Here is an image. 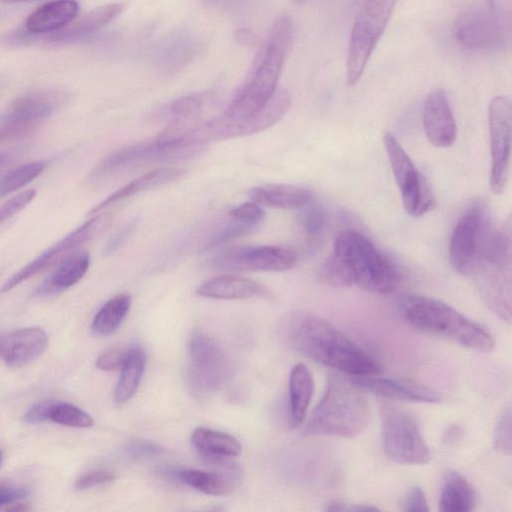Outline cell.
Returning a JSON list of instances; mask_svg holds the SVG:
<instances>
[{
	"label": "cell",
	"instance_id": "6da1fadb",
	"mask_svg": "<svg viewBox=\"0 0 512 512\" xmlns=\"http://www.w3.org/2000/svg\"><path fill=\"white\" fill-rule=\"evenodd\" d=\"M319 281L334 288L358 287L389 294L399 286L401 274L395 263L359 231L338 234L333 253L321 265Z\"/></svg>",
	"mask_w": 512,
	"mask_h": 512
},
{
	"label": "cell",
	"instance_id": "7a4b0ae2",
	"mask_svg": "<svg viewBox=\"0 0 512 512\" xmlns=\"http://www.w3.org/2000/svg\"><path fill=\"white\" fill-rule=\"evenodd\" d=\"M288 337L298 352L337 371L351 376L377 375L381 371L367 351L318 316L295 315Z\"/></svg>",
	"mask_w": 512,
	"mask_h": 512
},
{
	"label": "cell",
	"instance_id": "3957f363",
	"mask_svg": "<svg viewBox=\"0 0 512 512\" xmlns=\"http://www.w3.org/2000/svg\"><path fill=\"white\" fill-rule=\"evenodd\" d=\"M293 36V24L282 15L272 25L259 49L243 86L224 114L234 119L246 118L259 111L277 90V83Z\"/></svg>",
	"mask_w": 512,
	"mask_h": 512
},
{
	"label": "cell",
	"instance_id": "277c9868",
	"mask_svg": "<svg viewBox=\"0 0 512 512\" xmlns=\"http://www.w3.org/2000/svg\"><path fill=\"white\" fill-rule=\"evenodd\" d=\"M370 420L371 409L362 390L350 380L331 376L305 432L351 438L361 433Z\"/></svg>",
	"mask_w": 512,
	"mask_h": 512
},
{
	"label": "cell",
	"instance_id": "5b68a950",
	"mask_svg": "<svg viewBox=\"0 0 512 512\" xmlns=\"http://www.w3.org/2000/svg\"><path fill=\"white\" fill-rule=\"evenodd\" d=\"M403 314L414 328L468 349L489 352L494 347V338L485 327L441 300L412 296L405 301Z\"/></svg>",
	"mask_w": 512,
	"mask_h": 512
},
{
	"label": "cell",
	"instance_id": "8992f818",
	"mask_svg": "<svg viewBox=\"0 0 512 512\" xmlns=\"http://www.w3.org/2000/svg\"><path fill=\"white\" fill-rule=\"evenodd\" d=\"M493 227L481 201L471 204L459 218L450 240L449 259L460 274L472 276L487 254Z\"/></svg>",
	"mask_w": 512,
	"mask_h": 512
},
{
	"label": "cell",
	"instance_id": "52a82bcc",
	"mask_svg": "<svg viewBox=\"0 0 512 512\" xmlns=\"http://www.w3.org/2000/svg\"><path fill=\"white\" fill-rule=\"evenodd\" d=\"M380 435L383 450L393 462L421 465L431 458L416 419L399 406L388 402L380 406Z\"/></svg>",
	"mask_w": 512,
	"mask_h": 512
},
{
	"label": "cell",
	"instance_id": "ba28073f",
	"mask_svg": "<svg viewBox=\"0 0 512 512\" xmlns=\"http://www.w3.org/2000/svg\"><path fill=\"white\" fill-rule=\"evenodd\" d=\"M397 1L365 0L359 9L351 29L346 59L349 85H354L360 80Z\"/></svg>",
	"mask_w": 512,
	"mask_h": 512
},
{
	"label": "cell",
	"instance_id": "9c48e42d",
	"mask_svg": "<svg viewBox=\"0 0 512 512\" xmlns=\"http://www.w3.org/2000/svg\"><path fill=\"white\" fill-rule=\"evenodd\" d=\"M202 148L163 142L155 138L121 148L106 156L94 167L91 177L100 180L153 163L188 159L199 154Z\"/></svg>",
	"mask_w": 512,
	"mask_h": 512
},
{
	"label": "cell",
	"instance_id": "30bf717a",
	"mask_svg": "<svg viewBox=\"0 0 512 512\" xmlns=\"http://www.w3.org/2000/svg\"><path fill=\"white\" fill-rule=\"evenodd\" d=\"M111 221L112 216L109 213L99 212L92 215L89 220L65 235L11 275L2 285L0 291L2 293L8 292L29 278L57 265L81 245L90 242L104 232Z\"/></svg>",
	"mask_w": 512,
	"mask_h": 512
},
{
	"label": "cell",
	"instance_id": "8fae6325",
	"mask_svg": "<svg viewBox=\"0 0 512 512\" xmlns=\"http://www.w3.org/2000/svg\"><path fill=\"white\" fill-rule=\"evenodd\" d=\"M383 143L406 212L414 217L424 215L433 205L427 179L393 134L386 133Z\"/></svg>",
	"mask_w": 512,
	"mask_h": 512
},
{
	"label": "cell",
	"instance_id": "7c38bea8",
	"mask_svg": "<svg viewBox=\"0 0 512 512\" xmlns=\"http://www.w3.org/2000/svg\"><path fill=\"white\" fill-rule=\"evenodd\" d=\"M290 105V93L285 89H277L259 111L246 118L234 119L223 113L204 121V137L210 142L262 132L277 123L289 110Z\"/></svg>",
	"mask_w": 512,
	"mask_h": 512
},
{
	"label": "cell",
	"instance_id": "4fadbf2b",
	"mask_svg": "<svg viewBox=\"0 0 512 512\" xmlns=\"http://www.w3.org/2000/svg\"><path fill=\"white\" fill-rule=\"evenodd\" d=\"M295 252L280 245L232 247L209 260V267L226 272H283L296 264Z\"/></svg>",
	"mask_w": 512,
	"mask_h": 512
},
{
	"label": "cell",
	"instance_id": "5bb4252c",
	"mask_svg": "<svg viewBox=\"0 0 512 512\" xmlns=\"http://www.w3.org/2000/svg\"><path fill=\"white\" fill-rule=\"evenodd\" d=\"M491 150L490 188L494 194L503 193L509 179L512 107L506 96L494 97L489 104Z\"/></svg>",
	"mask_w": 512,
	"mask_h": 512
},
{
	"label": "cell",
	"instance_id": "9a60e30c",
	"mask_svg": "<svg viewBox=\"0 0 512 512\" xmlns=\"http://www.w3.org/2000/svg\"><path fill=\"white\" fill-rule=\"evenodd\" d=\"M59 103V95L52 92H32L17 97L0 115V144L35 130Z\"/></svg>",
	"mask_w": 512,
	"mask_h": 512
},
{
	"label": "cell",
	"instance_id": "2e32d148",
	"mask_svg": "<svg viewBox=\"0 0 512 512\" xmlns=\"http://www.w3.org/2000/svg\"><path fill=\"white\" fill-rule=\"evenodd\" d=\"M190 381L200 392L223 385L230 374L229 361L220 346L208 335L196 332L190 340Z\"/></svg>",
	"mask_w": 512,
	"mask_h": 512
},
{
	"label": "cell",
	"instance_id": "e0dca14e",
	"mask_svg": "<svg viewBox=\"0 0 512 512\" xmlns=\"http://www.w3.org/2000/svg\"><path fill=\"white\" fill-rule=\"evenodd\" d=\"M494 9L466 12L454 25V38L463 47L474 50L495 49L505 39V28Z\"/></svg>",
	"mask_w": 512,
	"mask_h": 512
},
{
	"label": "cell",
	"instance_id": "ac0fdd59",
	"mask_svg": "<svg viewBox=\"0 0 512 512\" xmlns=\"http://www.w3.org/2000/svg\"><path fill=\"white\" fill-rule=\"evenodd\" d=\"M423 127L429 142L439 148L453 145L457 126L447 94L442 89L429 93L423 107Z\"/></svg>",
	"mask_w": 512,
	"mask_h": 512
},
{
	"label": "cell",
	"instance_id": "d6986e66",
	"mask_svg": "<svg viewBox=\"0 0 512 512\" xmlns=\"http://www.w3.org/2000/svg\"><path fill=\"white\" fill-rule=\"evenodd\" d=\"M362 391L388 398L409 402L439 403L441 395L426 386L375 375L352 376L349 379Z\"/></svg>",
	"mask_w": 512,
	"mask_h": 512
},
{
	"label": "cell",
	"instance_id": "ffe728a7",
	"mask_svg": "<svg viewBox=\"0 0 512 512\" xmlns=\"http://www.w3.org/2000/svg\"><path fill=\"white\" fill-rule=\"evenodd\" d=\"M48 345L47 333L27 327L0 334V358L10 367H22L38 358Z\"/></svg>",
	"mask_w": 512,
	"mask_h": 512
},
{
	"label": "cell",
	"instance_id": "44dd1931",
	"mask_svg": "<svg viewBox=\"0 0 512 512\" xmlns=\"http://www.w3.org/2000/svg\"><path fill=\"white\" fill-rule=\"evenodd\" d=\"M185 174L186 169L175 166L161 167L147 172L110 194L107 198L94 206L89 211L88 215L92 216L102 212L112 204L138 193L158 189L162 186L168 185L182 178Z\"/></svg>",
	"mask_w": 512,
	"mask_h": 512
},
{
	"label": "cell",
	"instance_id": "7402d4cb",
	"mask_svg": "<svg viewBox=\"0 0 512 512\" xmlns=\"http://www.w3.org/2000/svg\"><path fill=\"white\" fill-rule=\"evenodd\" d=\"M196 293L205 298L233 300L269 297V290L261 283L238 275H221L203 282Z\"/></svg>",
	"mask_w": 512,
	"mask_h": 512
},
{
	"label": "cell",
	"instance_id": "603a6c76",
	"mask_svg": "<svg viewBox=\"0 0 512 512\" xmlns=\"http://www.w3.org/2000/svg\"><path fill=\"white\" fill-rule=\"evenodd\" d=\"M90 255L85 250H76L57 264L55 270L39 286L41 296L56 294L78 283L88 271Z\"/></svg>",
	"mask_w": 512,
	"mask_h": 512
},
{
	"label": "cell",
	"instance_id": "cb8c5ba5",
	"mask_svg": "<svg viewBox=\"0 0 512 512\" xmlns=\"http://www.w3.org/2000/svg\"><path fill=\"white\" fill-rule=\"evenodd\" d=\"M74 0L48 2L34 10L25 21V29L31 34L56 32L71 22L78 13Z\"/></svg>",
	"mask_w": 512,
	"mask_h": 512
},
{
	"label": "cell",
	"instance_id": "d4e9b609",
	"mask_svg": "<svg viewBox=\"0 0 512 512\" xmlns=\"http://www.w3.org/2000/svg\"><path fill=\"white\" fill-rule=\"evenodd\" d=\"M122 9L123 5L120 3H110L97 7L70 26L60 29L57 33L54 32L49 36V40L66 43L86 38L116 18Z\"/></svg>",
	"mask_w": 512,
	"mask_h": 512
},
{
	"label": "cell",
	"instance_id": "484cf974",
	"mask_svg": "<svg viewBox=\"0 0 512 512\" xmlns=\"http://www.w3.org/2000/svg\"><path fill=\"white\" fill-rule=\"evenodd\" d=\"M251 201L260 206L280 209L302 208L311 201V193L303 187L288 184H264L249 190Z\"/></svg>",
	"mask_w": 512,
	"mask_h": 512
},
{
	"label": "cell",
	"instance_id": "4316f807",
	"mask_svg": "<svg viewBox=\"0 0 512 512\" xmlns=\"http://www.w3.org/2000/svg\"><path fill=\"white\" fill-rule=\"evenodd\" d=\"M314 390L313 377L303 363L293 366L289 377V409L293 426L305 419Z\"/></svg>",
	"mask_w": 512,
	"mask_h": 512
},
{
	"label": "cell",
	"instance_id": "83f0119b",
	"mask_svg": "<svg viewBox=\"0 0 512 512\" xmlns=\"http://www.w3.org/2000/svg\"><path fill=\"white\" fill-rule=\"evenodd\" d=\"M475 491L458 472L449 471L443 481L438 507L442 512H468L474 509Z\"/></svg>",
	"mask_w": 512,
	"mask_h": 512
},
{
	"label": "cell",
	"instance_id": "f1b7e54d",
	"mask_svg": "<svg viewBox=\"0 0 512 512\" xmlns=\"http://www.w3.org/2000/svg\"><path fill=\"white\" fill-rule=\"evenodd\" d=\"M193 446L207 458H229L238 456L242 447L230 434L206 427L196 428L191 435Z\"/></svg>",
	"mask_w": 512,
	"mask_h": 512
},
{
	"label": "cell",
	"instance_id": "f546056e",
	"mask_svg": "<svg viewBox=\"0 0 512 512\" xmlns=\"http://www.w3.org/2000/svg\"><path fill=\"white\" fill-rule=\"evenodd\" d=\"M146 365V354L141 347L128 350L126 360L115 389V401L124 403L133 397L138 389Z\"/></svg>",
	"mask_w": 512,
	"mask_h": 512
},
{
	"label": "cell",
	"instance_id": "4dcf8cb0",
	"mask_svg": "<svg viewBox=\"0 0 512 512\" xmlns=\"http://www.w3.org/2000/svg\"><path fill=\"white\" fill-rule=\"evenodd\" d=\"M131 296L127 293H120L109 299L95 315L91 329L94 334L108 336L114 333L131 307Z\"/></svg>",
	"mask_w": 512,
	"mask_h": 512
},
{
	"label": "cell",
	"instance_id": "1f68e13d",
	"mask_svg": "<svg viewBox=\"0 0 512 512\" xmlns=\"http://www.w3.org/2000/svg\"><path fill=\"white\" fill-rule=\"evenodd\" d=\"M208 92L194 93L177 98L160 111V117L168 123H184L200 120V114L211 101Z\"/></svg>",
	"mask_w": 512,
	"mask_h": 512
},
{
	"label": "cell",
	"instance_id": "d6a6232c",
	"mask_svg": "<svg viewBox=\"0 0 512 512\" xmlns=\"http://www.w3.org/2000/svg\"><path fill=\"white\" fill-rule=\"evenodd\" d=\"M182 483L208 495L224 496L230 493V482L223 474L200 469H180L174 472Z\"/></svg>",
	"mask_w": 512,
	"mask_h": 512
},
{
	"label": "cell",
	"instance_id": "836d02e7",
	"mask_svg": "<svg viewBox=\"0 0 512 512\" xmlns=\"http://www.w3.org/2000/svg\"><path fill=\"white\" fill-rule=\"evenodd\" d=\"M44 161H33L22 164L5 174L0 179V198L24 187L37 178L45 169Z\"/></svg>",
	"mask_w": 512,
	"mask_h": 512
},
{
	"label": "cell",
	"instance_id": "e575fe53",
	"mask_svg": "<svg viewBox=\"0 0 512 512\" xmlns=\"http://www.w3.org/2000/svg\"><path fill=\"white\" fill-rule=\"evenodd\" d=\"M48 420L61 425L88 428L93 425V418L76 405L67 402H50Z\"/></svg>",
	"mask_w": 512,
	"mask_h": 512
},
{
	"label": "cell",
	"instance_id": "d590c367",
	"mask_svg": "<svg viewBox=\"0 0 512 512\" xmlns=\"http://www.w3.org/2000/svg\"><path fill=\"white\" fill-rule=\"evenodd\" d=\"M257 225H253L233 217L216 230L203 244L202 250H210L220 245L226 244L238 237L247 235L257 229Z\"/></svg>",
	"mask_w": 512,
	"mask_h": 512
},
{
	"label": "cell",
	"instance_id": "8d00e7d4",
	"mask_svg": "<svg viewBox=\"0 0 512 512\" xmlns=\"http://www.w3.org/2000/svg\"><path fill=\"white\" fill-rule=\"evenodd\" d=\"M495 449L510 454L511 451V411L507 407L499 417L493 435Z\"/></svg>",
	"mask_w": 512,
	"mask_h": 512
},
{
	"label": "cell",
	"instance_id": "74e56055",
	"mask_svg": "<svg viewBox=\"0 0 512 512\" xmlns=\"http://www.w3.org/2000/svg\"><path fill=\"white\" fill-rule=\"evenodd\" d=\"M36 196L34 189L24 190L0 205V225L24 209Z\"/></svg>",
	"mask_w": 512,
	"mask_h": 512
},
{
	"label": "cell",
	"instance_id": "f35d334b",
	"mask_svg": "<svg viewBox=\"0 0 512 512\" xmlns=\"http://www.w3.org/2000/svg\"><path fill=\"white\" fill-rule=\"evenodd\" d=\"M299 220L304 231L314 236L318 234L324 226V211L319 206H309L300 214Z\"/></svg>",
	"mask_w": 512,
	"mask_h": 512
},
{
	"label": "cell",
	"instance_id": "ab89813d",
	"mask_svg": "<svg viewBox=\"0 0 512 512\" xmlns=\"http://www.w3.org/2000/svg\"><path fill=\"white\" fill-rule=\"evenodd\" d=\"M229 215L235 219L259 226L264 218V210L259 204L250 201L235 206L229 211Z\"/></svg>",
	"mask_w": 512,
	"mask_h": 512
},
{
	"label": "cell",
	"instance_id": "60d3db41",
	"mask_svg": "<svg viewBox=\"0 0 512 512\" xmlns=\"http://www.w3.org/2000/svg\"><path fill=\"white\" fill-rule=\"evenodd\" d=\"M128 350L121 348H112L103 352L96 360V366L100 370L112 371L121 369L123 366Z\"/></svg>",
	"mask_w": 512,
	"mask_h": 512
},
{
	"label": "cell",
	"instance_id": "b9f144b4",
	"mask_svg": "<svg viewBox=\"0 0 512 512\" xmlns=\"http://www.w3.org/2000/svg\"><path fill=\"white\" fill-rule=\"evenodd\" d=\"M29 493L30 488L26 485L2 482L0 483V507L15 503L25 498Z\"/></svg>",
	"mask_w": 512,
	"mask_h": 512
},
{
	"label": "cell",
	"instance_id": "7bdbcfd3",
	"mask_svg": "<svg viewBox=\"0 0 512 512\" xmlns=\"http://www.w3.org/2000/svg\"><path fill=\"white\" fill-rule=\"evenodd\" d=\"M402 510L420 512L429 510L426 496L420 487H411L406 492L402 500Z\"/></svg>",
	"mask_w": 512,
	"mask_h": 512
},
{
	"label": "cell",
	"instance_id": "ee69618b",
	"mask_svg": "<svg viewBox=\"0 0 512 512\" xmlns=\"http://www.w3.org/2000/svg\"><path fill=\"white\" fill-rule=\"evenodd\" d=\"M114 479L115 475L113 472L108 470H96L80 476L75 482V488L84 490L100 484L111 482Z\"/></svg>",
	"mask_w": 512,
	"mask_h": 512
},
{
	"label": "cell",
	"instance_id": "f6af8a7d",
	"mask_svg": "<svg viewBox=\"0 0 512 512\" xmlns=\"http://www.w3.org/2000/svg\"><path fill=\"white\" fill-rule=\"evenodd\" d=\"M137 225L136 219H131L128 223H126L120 230L115 233L109 242L106 244L104 249L105 254H111L117 251L131 236L133 230Z\"/></svg>",
	"mask_w": 512,
	"mask_h": 512
},
{
	"label": "cell",
	"instance_id": "bcb514c9",
	"mask_svg": "<svg viewBox=\"0 0 512 512\" xmlns=\"http://www.w3.org/2000/svg\"><path fill=\"white\" fill-rule=\"evenodd\" d=\"M127 451L130 456L139 458L157 455L162 451V447L152 442L136 440L128 445Z\"/></svg>",
	"mask_w": 512,
	"mask_h": 512
},
{
	"label": "cell",
	"instance_id": "7dc6e473",
	"mask_svg": "<svg viewBox=\"0 0 512 512\" xmlns=\"http://www.w3.org/2000/svg\"><path fill=\"white\" fill-rule=\"evenodd\" d=\"M51 401L39 402L28 409L23 415V420L27 423H40L48 420V411Z\"/></svg>",
	"mask_w": 512,
	"mask_h": 512
},
{
	"label": "cell",
	"instance_id": "c3c4849f",
	"mask_svg": "<svg viewBox=\"0 0 512 512\" xmlns=\"http://www.w3.org/2000/svg\"><path fill=\"white\" fill-rule=\"evenodd\" d=\"M327 511L332 512H367V511H377L379 510L375 506L365 505V504H354L347 503L339 500L332 501L327 504Z\"/></svg>",
	"mask_w": 512,
	"mask_h": 512
},
{
	"label": "cell",
	"instance_id": "681fc988",
	"mask_svg": "<svg viewBox=\"0 0 512 512\" xmlns=\"http://www.w3.org/2000/svg\"><path fill=\"white\" fill-rule=\"evenodd\" d=\"M13 159L10 152L0 151V171L4 169Z\"/></svg>",
	"mask_w": 512,
	"mask_h": 512
},
{
	"label": "cell",
	"instance_id": "f907efd6",
	"mask_svg": "<svg viewBox=\"0 0 512 512\" xmlns=\"http://www.w3.org/2000/svg\"><path fill=\"white\" fill-rule=\"evenodd\" d=\"M29 509L30 508L27 506V504L19 503L18 501L8 505L5 508L7 511H27Z\"/></svg>",
	"mask_w": 512,
	"mask_h": 512
},
{
	"label": "cell",
	"instance_id": "816d5d0a",
	"mask_svg": "<svg viewBox=\"0 0 512 512\" xmlns=\"http://www.w3.org/2000/svg\"><path fill=\"white\" fill-rule=\"evenodd\" d=\"M496 0H485L486 6L490 9H494Z\"/></svg>",
	"mask_w": 512,
	"mask_h": 512
},
{
	"label": "cell",
	"instance_id": "f5cc1de1",
	"mask_svg": "<svg viewBox=\"0 0 512 512\" xmlns=\"http://www.w3.org/2000/svg\"><path fill=\"white\" fill-rule=\"evenodd\" d=\"M26 1H34V0H0L2 3H16V2H26Z\"/></svg>",
	"mask_w": 512,
	"mask_h": 512
},
{
	"label": "cell",
	"instance_id": "db71d44e",
	"mask_svg": "<svg viewBox=\"0 0 512 512\" xmlns=\"http://www.w3.org/2000/svg\"><path fill=\"white\" fill-rule=\"evenodd\" d=\"M308 0H293V2L297 5H301V4H304L305 2H307Z\"/></svg>",
	"mask_w": 512,
	"mask_h": 512
},
{
	"label": "cell",
	"instance_id": "11a10c76",
	"mask_svg": "<svg viewBox=\"0 0 512 512\" xmlns=\"http://www.w3.org/2000/svg\"><path fill=\"white\" fill-rule=\"evenodd\" d=\"M2 460H3V455H2V452L0 451V466H1Z\"/></svg>",
	"mask_w": 512,
	"mask_h": 512
}]
</instances>
